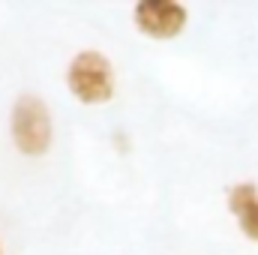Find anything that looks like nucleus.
Returning a JSON list of instances; mask_svg holds the SVG:
<instances>
[{
    "instance_id": "2",
    "label": "nucleus",
    "mask_w": 258,
    "mask_h": 255,
    "mask_svg": "<svg viewBox=\"0 0 258 255\" xmlns=\"http://www.w3.org/2000/svg\"><path fill=\"white\" fill-rule=\"evenodd\" d=\"M66 87L84 105H105L111 102L117 87L114 66L102 51H93V48L78 51L66 66Z\"/></svg>"
},
{
    "instance_id": "4",
    "label": "nucleus",
    "mask_w": 258,
    "mask_h": 255,
    "mask_svg": "<svg viewBox=\"0 0 258 255\" xmlns=\"http://www.w3.org/2000/svg\"><path fill=\"white\" fill-rule=\"evenodd\" d=\"M225 204H228L240 234L249 243H258V183L255 180L231 183L225 192Z\"/></svg>"
},
{
    "instance_id": "5",
    "label": "nucleus",
    "mask_w": 258,
    "mask_h": 255,
    "mask_svg": "<svg viewBox=\"0 0 258 255\" xmlns=\"http://www.w3.org/2000/svg\"><path fill=\"white\" fill-rule=\"evenodd\" d=\"M0 255H3V249H0Z\"/></svg>"
},
{
    "instance_id": "1",
    "label": "nucleus",
    "mask_w": 258,
    "mask_h": 255,
    "mask_svg": "<svg viewBox=\"0 0 258 255\" xmlns=\"http://www.w3.org/2000/svg\"><path fill=\"white\" fill-rule=\"evenodd\" d=\"M9 135L18 153L24 156H42L51 147L54 138V120L48 105L36 96V93H21L12 102V114H9Z\"/></svg>"
},
{
    "instance_id": "3",
    "label": "nucleus",
    "mask_w": 258,
    "mask_h": 255,
    "mask_svg": "<svg viewBox=\"0 0 258 255\" xmlns=\"http://www.w3.org/2000/svg\"><path fill=\"white\" fill-rule=\"evenodd\" d=\"M135 27L150 39H174L189 24V9L177 0H141L132 6Z\"/></svg>"
}]
</instances>
